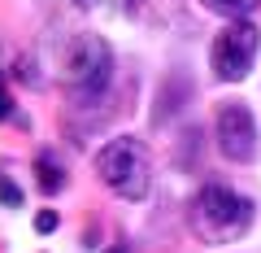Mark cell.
I'll return each mask as SVG.
<instances>
[{
	"instance_id": "cell-3",
	"label": "cell",
	"mask_w": 261,
	"mask_h": 253,
	"mask_svg": "<svg viewBox=\"0 0 261 253\" xmlns=\"http://www.w3.org/2000/svg\"><path fill=\"white\" fill-rule=\"evenodd\" d=\"M96 175L105 188H113L126 201H144L152 192V162L144 140H135V135H118V140L105 144L96 153Z\"/></svg>"
},
{
	"instance_id": "cell-6",
	"label": "cell",
	"mask_w": 261,
	"mask_h": 253,
	"mask_svg": "<svg viewBox=\"0 0 261 253\" xmlns=\"http://www.w3.org/2000/svg\"><path fill=\"white\" fill-rule=\"evenodd\" d=\"M35 179H39V188H44L48 197H57L65 188V166H61V157H57L53 149L35 153Z\"/></svg>"
},
{
	"instance_id": "cell-1",
	"label": "cell",
	"mask_w": 261,
	"mask_h": 253,
	"mask_svg": "<svg viewBox=\"0 0 261 253\" xmlns=\"http://www.w3.org/2000/svg\"><path fill=\"white\" fill-rule=\"evenodd\" d=\"M257 205L244 192H235L231 183H205L187 205V223H192L196 240L205 244H231L240 236H248Z\"/></svg>"
},
{
	"instance_id": "cell-9",
	"label": "cell",
	"mask_w": 261,
	"mask_h": 253,
	"mask_svg": "<svg viewBox=\"0 0 261 253\" xmlns=\"http://www.w3.org/2000/svg\"><path fill=\"white\" fill-rule=\"evenodd\" d=\"M57 227H61V214H57V210H39L35 214V232L39 236H53Z\"/></svg>"
},
{
	"instance_id": "cell-8",
	"label": "cell",
	"mask_w": 261,
	"mask_h": 253,
	"mask_svg": "<svg viewBox=\"0 0 261 253\" xmlns=\"http://www.w3.org/2000/svg\"><path fill=\"white\" fill-rule=\"evenodd\" d=\"M0 205H9V210H18V205H22V188L13 183L5 170H0Z\"/></svg>"
},
{
	"instance_id": "cell-4",
	"label": "cell",
	"mask_w": 261,
	"mask_h": 253,
	"mask_svg": "<svg viewBox=\"0 0 261 253\" xmlns=\"http://www.w3.org/2000/svg\"><path fill=\"white\" fill-rule=\"evenodd\" d=\"M257 44H261L257 22H231V27H222V35L214 39V53H209L214 75L222 79V83L248 79L252 61H257Z\"/></svg>"
},
{
	"instance_id": "cell-2",
	"label": "cell",
	"mask_w": 261,
	"mask_h": 253,
	"mask_svg": "<svg viewBox=\"0 0 261 253\" xmlns=\"http://www.w3.org/2000/svg\"><path fill=\"white\" fill-rule=\"evenodd\" d=\"M113 83V48L100 35H74L61 57V87L74 105H96Z\"/></svg>"
},
{
	"instance_id": "cell-12",
	"label": "cell",
	"mask_w": 261,
	"mask_h": 253,
	"mask_svg": "<svg viewBox=\"0 0 261 253\" xmlns=\"http://www.w3.org/2000/svg\"><path fill=\"white\" fill-rule=\"evenodd\" d=\"M74 5H83V9H92V5H96V0H74Z\"/></svg>"
},
{
	"instance_id": "cell-10",
	"label": "cell",
	"mask_w": 261,
	"mask_h": 253,
	"mask_svg": "<svg viewBox=\"0 0 261 253\" xmlns=\"http://www.w3.org/2000/svg\"><path fill=\"white\" fill-rule=\"evenodd\" d=\"M13 113V96H9V87H5V75H0V122Z\"/></svg>"
},
{
	"instance_id": "cell-5",
	"label": "cell",
	"mask_w": 261,
	"mask_h": 253,
	"mask_svg": "<svg viewBox=\"0 0 261 253\" xmlns=\"http://www.w3.org/2000/svg\"><path fill=\"white\" fill-rule=\"evenodd\" d=\"M214 131H218V149L226 162L235 166H248L257 157V118L248 113L244 101H226L214 113Z\"/></svg>"
},
{
	"instance_id": "cell-11",
	"label": "cell",
	"mask_w": 261,
	"mask_h": 253,
	"mask_svg": "<svg viewBox=\"0 0 261 253\" xmlns=\"http://www.w3.org/2000/svg\"><path fill=\"white\" fill-rule=\"evenodd\" d=\"M105 253H126V244H113V249H105Z\"/></svg>"
},
{
	"instance_id": "cell-7",
	"label": "cell",
	"mask_w": 261,
	"mask_h": 253,
	"mask_svg": "<svg viewBox=\"0 0 261 253\" xmlns=\"http://www.w3.org/2000/svg\"><path fill=\"white\" fill-rule=\"evenodd\" d=\"M200 5L222 13V18H231V22H252V13L261 9V0H200Z\"/></svg>"
}]
</instances>
